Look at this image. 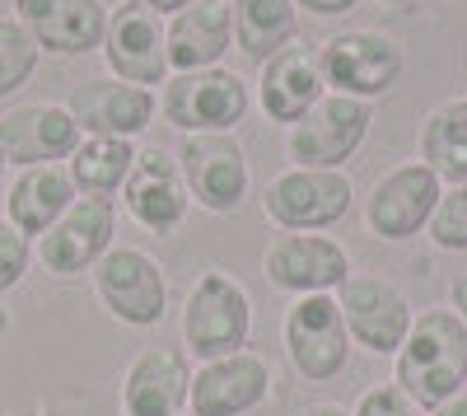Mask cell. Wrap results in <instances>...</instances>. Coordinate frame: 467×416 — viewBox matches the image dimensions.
<instances>
[{
  "label": "cell",
  "mask_w": 467,
  "mask_h": 416,
  "mask_svg": "<svg viewBox=\"0 0 467 416\" xmlns=\"http://www.w3.org/2000/svg\"><path fill=\"white\" fill-rule=\"evenodd\" d=\"M178 332H182V351L197 356L202 365L244 351L248 337H253V299H248V290L220 267L202 272L182 295Z\"/></svg>",
  "instance_id": "2"
},
{
  "label": "cell",
  "mask_w": 467,
  "mask_h": 416,
  "mask_svg": "<svg viewBox=\"0 0 467 416\" xmlns=\"http://www.w3.org/2000/svg\"><path fill=\"white\" fill-rule=\"evenodd\" d=\"M271 393V365L253 347L206 360L202 369H192L187 389V411L192 416H248L266 402Z\"/></svg>",
  "instance_id": "16"
},
{
  "label": "cell",
  "mask_w": 467,
  "mask_h": 416,
  "mask_svg": "<svg viewBox=\"0 0 467 416\" xmlns=\"http://www.w3.org/2000/svg\"><path fill=\"white\" fill-rule=\"evenodd\" d=\"M234 10V47L248 61H271L299 37L295 0H229Z\"/></svg>",
  "instance_id": "25"
},
{
  "label": "cell",
  "mask_w": 467,
  "mask_h": 416,
  "mask_svg": "<svg viewBox=\"0 0 467 416\" xmlns=\"http://www.w3.org/2000/svg\"><path fill=\"white\" fill-rule=\"evenodd\" d=\"M80 197L75 182L66 173V164H37V169H19V178L5 192V220L24 239H43L52 224L66 215V206Z\"/></svg>",
  "instance_id": "23"
},
{
  "label": "cell",
  "mask_w": 467,
  "mask_h": 416,
  "mask_svg": "<svg viewBox=\"0 0 467 416\" xmlns=\"http://www.w3.org/2000/svg\"><path fill=\"white\" fill-rule=\"evenodd\" d=\"M70 118L80 127V136H117V140H136L154 112H160V99L154 89L112 80V75H94V80H80L70 89Z\"/></svg>",
  "instance_id": "18"
},
{
  "label": "cell",
  "mask_w": 467,
  "mask_h": 416,
  "mask_svg": "<svg viewBox=\"0 0 467 416\" xmlns=\"http://www.w3.org/2000/svg\"><path fill=\"white\" fill-rule=\"evenodd\" d=\"M337 309L346 318L350 347H360L369 356H398L407 332H411V299L383 276H356L350 272L337 290Z\"/></svg>",
  "instance_id": "11"
},
{
  "label": "cell",
  "mask_w": 467,
  "mask_h": 416,
  "mask_svg": "<svg viewBox=\"0 0 467 416\" xmlns=\"http://www.w3.org/2000/svg\"><path fill=\"white\" fill-rule=\"evenodd\" d=\"M0 178H5V155H0Z\"/></svg>",
  "instance_id": "37"
},
{
  "label": "cell",
  "mask_w": 467,
  "mask_h": 416,
  "mask_svg": "<svg viewBox=\"0 0 467 416\" xmlns=\"http://www.w3.org/2000/svg\"><path fill=\"white\" fill-rule=\"evenodd\" d=\"M178 169H182V182H187V197L211 215H229L248 202L253 164H248V150L239 145L234 131L182 136Z\"/></svg>",
  "instance_id": "8"
},
{
  "label": "cell",
  "mask_w": 467,
  "mask_h": 416,
  "mask_svg": "<svg viewBox=\"0 0 467 416\" xmlns=\"http://www.w3.org/2000/svg\"><path fill=\"white\" fill-rule=\"evenodd\" d=\"M281 337L295 374L308 384L337 380L350 360V332L337 309V295H299L281 318Z\"/></svg>",
  "instance_id": "9"
},
{
  "label": "cell",
  "mask_w": 467,
  "mask_h": 416,
  "mask_svg": "<svg viewBox=\"0 0 467 416\" xmlns=\"http://www.w3.org/2000/svg\"><path fill=\"white\" fill-rule=\"evenodd\" d=\"M164 47H169V70H211L224 61L234 47V10L229 0H197V5L178 10L164 19Z\"/></svg>",
  "instance_id": "22"
},
{
  "label": "cell",
  "mask_w": 467,
  "mask_h": 416,
  "mask_svg": "<svg viewBox=\"0 0 467 416\" xmlns=\"http://www.w3.org/2000/svg\"><path fill=\"white\" fill-rule=\"evenodd\" d=\"M379 5H411V0H379Z\"/></svg>",
  "instance_id": "36"
},
{
  "label": "cell",
  "mask_w": 467,
  "mask_h": 416,
  "mask_svg": "<svg viewBox=\"0 0 467 416\" xmlns=\"http://www.w3.org/2000/svg\"><path fill=\"white\" fill-rule=\"evenodd\" d=\"M145 10H154L160 19H173L178 10H187V5H197V0H140Z\"/></svg>",
  "instance_id": "33"
},
{
  "label": "cell",
  "mask_w": 467,
  "mask_h": 416,
  "mask_svg": "<svg viewBox=\"0 0 467 416\" xmlns=\"http://www.w3.org/2000/svg\"><path fill=\"white\" fill-rule=\"evenodd\" d=\"M356 182L346 169H285L266 182L262 215L276 224L281 234H323L350 211Z\"/></svg>",
  "instance_id": "3"
},
{
  "label": "cell",
  "mask_w": 467,
  "mask_h": 416,
  "mask_svg": "<svg viewBox=\"0 0 467 416\" xmlns=\"http://www.w3.org/2000/svg\"><path fill=\"white\" fill-rule=\"evenodd\" d=\"M323 52V75L332 94H350V99H383L402 80L407 70V47L402 37L383 33V28H346L332 33L327 43H318Z\"/></svg>",
  "instance_id": "4"
},
{
  "label": "cell",
  "mask_w": 467,
  "mask_h": 416,
  "mask_svg": "<svg viewBox=\"0 0 467 416\" xmlns=\"http://www.w3.org/2000/svg\"><path fill=\"white\" fill-rule=\"evenodd\" d=\"M327 94V75H323V52L314 43H295L281 47L271 61H262L257 75V108L266 122L295 127L308 108Z\"/></svg>",
  "instance_id": "17"
},
{
  "label": "cell",
  "mask_w": 467,
  "mask_h": 416,
  "mask_svg": "<svg viewBox=\"0 0 467 416\" xmlns=\"http://www.w3.org/2000/svg\"><path fill=\"white\" fill-rule=\"evenodd\" d=\"M37 57L43 52H37V43L28 37V28L15 15L0 19V99H10L15 89H24L33 80Z\"/></svg>",
  "instance_id": "27"
},
{
  "label": "cell",
  "mask_w": 467,
  "mask_h": 416,
  "mask_svg": "<svg viewBox=\"0 0 467 416\" xmlns=\"http://www.w3.org/2000/svg\"><path fill=\"white\" fill-rule=\"evenodd\" d=\"M299 416H350L346 407H337V402H308Z\"/></svg>",
  "instance_id": "35"
},
{
  "label": "cell",
  "mask_w": 467,
  "mask_h": 416,
  "mask_svg": "<svg viewBox=\"0 0 467 416\" xmlns=\"http://www.w3.org/2000/svg\"><path fill=\"white\" fill-rule=\"evenodd\" d=\"M416 150H420V164L431 169L444 187L467 182V94L444 99V103H435L431 112H425Z\"/></svg>",
  "instance_id": "24"
},
{
  "label": "cell",
  "mask_w": 467,
  "mask_h": 416,
  "mask_svg": "<svg viewBox=\"0 0 467 416\" xmlns=\"http://www.w3.org/2000/svg\"><path fill=\"white\" fill-rule=\"evenodd\" d=\"M425 239L444 253H467V182L440 192V206H435L431 224H425Z\"/></svg>",
  "instance_id": "28"
},
{
  "label": "cell",
  "mask_w": 467,
  "mask_h": 416,
  "mask_svg": "<svg viewBox=\"0 0 467 416\" xmlns=\"http://www.w3.org/2000/svg\"><path fill=\"white\" fill-rule=\"evenodd\" d=\"M440 192H444V182L420 160L383 169L374 178V187L365 192V224H369V234L388 239V244H402L411 234H425V224H431V215L440 206Z\"/></svg>",
  "instance_id": "10"
},
{
  "label": "cell",
  "mask_w": 467,
  "mask_h": 416,
  "mask_svg": "<svg viewBox=\"0 0 467 416\" xmlns=\"http://www.w3.org/2000/svg\"><path fill=\"white\" fill-rule=\"evenodd\" d=\"M449 309H453V314L467 323V272H462V276L449 286Z\"/></svg>",
  "instance_id": "32"
},
{
  "label": "cell",
  "mask_w": 467,
  "mask_h": 416,
  "mask_svg": "<svg viewBox=\"0 0 467 416\" xmlns=\"http://www.w3.org/2000/svg\"><path fill=\"white\" fill-rule=\"evenodd\" d=\"M80 127H75L66 103H19L0 118V155L5 164L37 169V164H61L80 145Z\"/></svg>",
  "instance_id": "19"
},
{
  "label": "cell",
  "mask_w": 467,
  "mask_h": 416,
  "mask_svg": "<svg viewBox=\"0 0 467 416\" xmlns=\"http://www.w3.org/2000/svg\"><path fill=\"white\" fill-rule=\"evenodd\" d=\"M15 19L28 28L37 52L52 57H89L108 33L103 0H15Z\"/></svg>",
  "instance_id": "20"
},
{
  "label": "cell",
  "mask_w": 467,
  "mask_h": 416,
  "mask_svg": "<svg viewBox=\"0 0 467 416\" xmlns=\"http://www.w3.org/2000/svg\"><path fill=\"white\" fill-rule=\"evenodd\" d=\"M28 262H33V248L28 239L15 230V224L0 215V295L15 290L24 276H28Z\"/></svg>",
  "instance_id": "29"
},
{
  "label": "cell",
  "mask_w": 467,
  "mask_h": 416,
  "mask_svg": "<svg viewBox=\"0 0 467 416\" xmlns=\"http://www.w3.org/2000/svg\"><path fill=\"white\" fill-rule=\"evenodd\" d=\"M350 416H431V411L416 407L398 384H374L369 393H360V402L350 407Z\"/></svg>",
  "instance_id": "30"
},
{
  "label": "cell",
  "mask_w": 467,
  "mask_h": 416,
  "mask_svg": "<svg viewBox=\"0 0 467 416\" xmlns=\"http://www.w3.org/2000/svg\"><path fill=\"white\" fill-rule=\"evenodd\" d=\"M112 234H117L112 197H75L52 230L43 239H33V257L43 262L47 276L70 281V276L94 272V262L112 248Z\"/></svg>",
  "instance_id": "12"
},
{
  "label": "cell",
  "mask_w": 467,
  "mask_h": 416,
  "mask_svg": "<svg viewBox=\"0 0 467 416\" xmlns=\"http://www.w3.org/2000/svg\"><path fill=\"white\" fill-rule=\"evenodd\" d=\"M103 61L112 80H127L140 89L169 85V47H164V19L145 10L140 0H117L108 5L103 33Z\"/></svg>",
  "instance_id": "13"
},
{
  "label": "cell",
  "mask_w": 467,
  "mask_h": 416,
  "mask_svg": "<svg viewBox=\"0 0 467 416\" xmlns=\"http://www.w3.org/2000/svg\"><path fill=\"white\" fill-rule=\"evenodd\" d=\"M248 85L244 75L229 66L211 70H182L160 89V112L164 122L178 127L182 136H211V131H234L248 118Z\"/></svg>",
  "instance_id": "6"
},
{
  "label": "cell",
  "mask_w": 467,
  "mask_h": 416,
  "mask_svg": "<svg viewBox=\"0 0 467 416\" xmlns=\"http://www.w3.org/2000/svg\"><path fill=\"white\" fill-rule=\"evenodd\" d=\"M393 360H398L393 384L416 407L425 411L444 407L467 389V323L453 309H420Z\"/></svg>",
  "instance_id": "1"
},
{
  "label": "cell",
  "mask_w": 467,
  "mask_h": 416,
  "mask_svg": "<svg viewBox=\"0 0 467 416\" xmlns=\"http://www.w3.org/2000/svg\"><path fill=\"white\" fill-rule=\"evenodd\" d=\"M94 295L99 305L127 328H154L164 323L169 314V281L164 267L140 248L127 244H112L99 262H94Z\"/></svg>",
  "instance_id": "7"
},
{
  "label": "cell",
  "mask_w": 467,
  "mask_h": 416,
  "mask_svg": "<svg viewBox=\"0 0 467 416\" xmlns=\"http://www.w3.org/2000/svg\"><path fill=\"white\" fill-rule=\"evenodd\" d=\"M192 369L173 347H145L122 374V416H182Z\"/></svg>",
  "instance_id": "21"
},
{
  "label": "cell",
  "mask_w": 467,
  "mask_h": 416,
  "mask_svg": "<svg viewBox=\"0 0 467 416\" xmlns=\"http://www.w3.org/2000/svg\"><path fill=\"white\" fill-rule=\"evenodd\" d=\"M117 197H122L127 215L140 224L145 234H154V239H169L173 230H182V220L192 211L178 155H169L164 145L136 150V164H131V173H127V182H122V192H117Z\"/></svg>",
  "instance_id": "14"
},
{
  "label": "cell",
  "mask_w": 467,
  "mask_h": 416,
  "mask_svg": "<svg viewBox=\"0 0 467 416\" xmlns=\"http://www.w3.org/2000/svg\"><path fill=\"white\" fill-rule=\"evenodd\" d=\"M136 164V140H117V136H85L75 145V155L66 160V173L80 197H117L122 182Z\"/></svg>",
  "instance_id": "26"
},
{
  "label": "cell",
  "mask_w": 467,
  "mask_h": 416,
  "mask_svg": "<svg viewBox=\"0 0 467 416\" xmlns=\"http://www.w3.org/2000/svg\"><path fill=\"white\" fill-rule=\"evenodd\" d=\"M360 0H295V10H308V15H318V19H341L346 10H356Z\"/></svg>",
  "instance_id": "31"
},
{
  "label": "cell",
  "mask_w": 467,
  "mask_h": 416,
  "mask_svg": "<svg viewBox=\"0 0 467 416\" xmlns=\"http://www.w3.org/2000/svg\"><path fill=\"white\" fill-rule=\"evenodd\" d=\"M431 416H467V389H462V393H458V398H449V402H444V407H435V411H431Z\"/></svg>",
  "instance_id": "34"
},
{
  "label": "cell",
  "mask_w": 467,
  "mask_h": 416,
  "mask_svg": "<svg viewBox=\"0 0 467 416\" xmlns=\"http://www.w3.org/2000/svg\"><path fill=\"white\" fill-rule=\"evenodd\" d=\"M262 276L281 295H337L350 276V253L332 234H276L262 253Z\"/></svg>",
  "instance_id": "15"
},
{
  "label": "cell",
  "mask_w": 467,
  "mask_h": 416,
  "mask_svg": "<svg viewBox=\"0 0 467 416\" xmlns=\"http://www.w3.org/2000/svg\"><path fill=\"white\" fill-rule=\"evenodd\" d=\"M369 127L374 103L327 89L295 127H285V155L295 160V169H341L369 140Z\"/></svg>",
  "instance_id": "5"
}]
</instances>
